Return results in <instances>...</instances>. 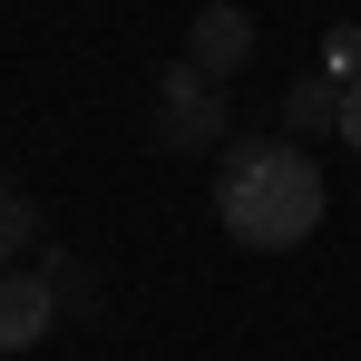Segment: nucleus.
Returning <instances> with one entry per match:
<instances>
[{
    "mask_svg": "<svg viewBox=\"0 0 361 361\" xmlns=\"http://www.w3.org/2000/svg\"><path fill=\"white\" fill-rule=\"evenodd\" d=\"M215 215H225V235L254 244V254H293L312 225H322V166L283 147V137H254L225 157V176H215Z\"/></svg>",
    "mask_w": 361,
    "mask_h": 361,
    "instance_id": "f257e3e1",
    "label": "nucleus"
},
{
    "mask_svg": "<svg viewBox=\"0 0 361 361\" xmlns=\"http://www.w3.org/2000/svg\"><path fill=\"white\" fill-rule=\"evenodd\" d=\"M39 244V195L0 176V274H20V254Z\"/></svg>",
    "mask_w": 361,
    "mask_h": 361,
    "instance_id": "423d86ee",
    "label": "nucleus"
},
{
    "mask_svg": "<svg viewBox=\"0 0 361 361\" xmlns=\"http://www.w3.org/2000/svg\"><path fill=\"white\" fill-rule=\"evenodd\" d=\"M39 283H49V302H59V322L78 312V322H98V274L78 264V254H49L39 264Z\"/></svg>",
    "mask_w": 361,
    "mask_h": 361,
    "instance_id": "0eeeda50",
    "label": "nucleus"
},
{
    "mask_svg": "<svg viewBox=\"0 0 361 361\" xmlns=\"http://www.w3.org/2000/svg\"><path fill=\"white\" fill-rule=\"evenodd\" d=\"M322 78L332 88H361V30H332L322 39Z\"/></svg>",
    "mask_w": 361,
    "mask_h": 361,
    "instance_id": "6e6552de",
    "label": "nucleus"
},
{
    "mask_svg": "<svg viewBox=\"0 0 361 361\" xmlns=\"http://www.w3.org/2000/svg\"><path fill=\"white\" fill-rule=\"evenodd\" d=\"M342 98H352V88H332V78H293V88H283V147L332 137V127H342Z\"/></svg>",
    "mask_w": 361,
    "mask_h": 361,
    "instance_id": "39448f33",
    "label": "nucleus"
},
{
    "mask_svg": "<svg viewBox=\"0 0 361 361\" xmlns=\"http://www.w3.org/2000/svg\"><path fill=\"white\" fill-rule=\"evenodd\" d=\"M49 322H59V302L39 274H0V352H39Z\"/></svg>",
    "mask_w": 361,
    "mask_h": 361,
    "instance_id": "20e7f679",
    "label": "nucleus"
},
{
    "mask_svg": "<svg viewBox=\"0 0 361 361\" xmlns=\"http://www.w3.org/2000/svg\"><path fill=\"white\" fill-rule=\"evenodd\" d=\"M157 147H166V157H215V147H225V88L195 78L185 59L157 78Z\"/></svg>",
    "mask_w": 361,
    "mask_h": 361,
    "instance_id": "f03ea898",
    "label": "nucleus"
},
{
    "mask_svg": "<svg viewBox=\"0 0 361 361\" xmlns=\"http://www.w3.org/2000/svg\"><path fill=\"white\" fill-rule=\"evenodd\" d=\"M185 68H195V78H215V88L254 68V20H244L235 0H215V10H195V20H185Z\"/></svg>",
    "mask_w": 361,
    "mask_h": 361,
    "instance_id": "7ed1b4c3",
    "label": "nucleus"
},
{
    "mask_svg": "<svg viewBox=\"0 0 361 361\" xmlns=\"http://www.w3.org/2000/svg\"><path fill=\"white\" fill-rule=\"evenodd\" d=\"M342 147H361V88L342 98Z\"/></svg>",
    "mask_w": 361,
    "mask_h": 361,
    "instance_id": "1a4fd4ad",
    "label": "nucleus"
}]
</instances>
